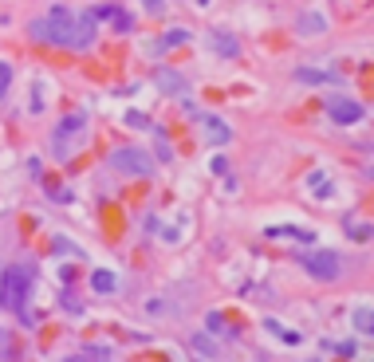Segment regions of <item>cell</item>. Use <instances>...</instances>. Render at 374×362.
<instances>
[{"instance_id": "6da1fadb", "label": "cell", "mask_w": 374, "mask_h": 362, "mask_svg": "<svg viewBox=\"0 0 374 362\" xmlns=\"http://www.w3.org/2000/svg\"><path fill=\"white\" fill-rule=\"evenodd\" d=\"M32 40L44 44H60L67 51H87L95 44V16H75L71 8L55 4L47 16H40L32 24Z\"/></svg>"}, {"instance_id": "7a4b0ae2", "label": "cell", "mask_w": 374, "mask_h": 362, "mask_svg": "<svg viewBox=\"0 0 374 362\" xmlns=\"http://www.w3.org/2000/svg\"><path fill=\"white\" fill-rule=\"evenodd\" d=\"M32 283H36V276H32V268H24V264H12V268L0 272V307H8L12 315H20L24 323H32V315H28Z\"/></svg>"}, {"instance_id": "3957f363", "label": "cell", "mask_w": 374, "mask_h": 362, "mask_svg": "<svg viewBox=\"0 0 374 362\" xmlns=\"http://www.w3.org/2000/svg\"><path fill=\"white\" fill-rule=\"evenodd\" d=\"M83 138H87V110L63 114L60 126L51 130V157H55V161H71L75 150L83 146Z\"/></svg>"}, {"instance_id": "277c9868", "label": "cell", "mask_w": 374, "mask_h": 362, "mask_svg": "<svg viewBox=\"0 0 374 362\" xmlns=\"http://www.w3.org/2000/svg\"><path fill=\"white\" fill-rule=\"evenodd\" d=\"M107 166L110 170H119V173H130V177H154V157L146 154L142 146H123V150H114V154L107 157Z\"/></svg>"}, {"instance_id": "5b68a950", "label": "cell", "mask_w": 374, "mask_h": 362, "mask_svg": "<svg viewBox=\"0 0 374 362\" xmlns=\"http://www.w3.org/2000/svg\"><path fill=\"white\" fill-rule=\"evenodd\" d=\"M299 264L312 272L315 280H339L343 276V260H339V252H331V248H315V252H303L299 256Z\"/></svg>"}, {"instance_id": "8992f818", "label": "cell", "mask_w": 374, "mask_h": 362, "mask_svg": "<svg viewBox=\"0 0 374 362\" xmlns=\"http://www.w3.org/2000/svg\"><path fill=\"white\" fill-rule=\"evenodd\" d=\"M327 114L335 118L339 126H355L366 118V107L355 103V99H327Z\"/></svg>"}, {"instance_id": "52a82bcc", "label": "cell", "mask_w": 374, "mask_h": 362, "mask_svg": "<svg viewBox=\"0 0 374 362\" xmlns=\"http://www.w3.org/2000/svg\"><path fill=\"white\" fill-rule=\"evenodd\" d=\"M197 118H201V130H205V138H209V146H229L233 142V126L221 122L217 114H197Z\"/></svg>"}, {"instance_id": "ba28073f", "label": "cell", "mask_w": 374, "mask_h": 362, "mask_svg": "<svg viewBox=\"0 0 374 362\" xmlns=\"http://www.w3.org/2000/svg\"><path fill=\"white\" fill-rule=\"evenodd\" d=\"M91 16H95V20H110L119 31H130V28H134V24H130V16H126L123 8H114V4H99Z\"/></svg>"}, {"instance_id": "9c48e42d", "label": "cell", "mask_w": 374, "mask_h": 362, "mask_svg": "<svg viewBox=\"0 0 374 362\" xmlns=\"http://www.w3.org/2000/svg\"><path fill=\"white\" fill-rule=\"evenodd\" d=\"M154 79H158V87H162L166 94H186V91H189V87H186V79L177 75V71H170V67H162V71H158Z\"/></svg>"}, {"instance_id": "30bf717a", "label": "cell", "mask_w": 374, "mask_h": 362, "mask_svg": "<svg viewBox=\"0 0 374 362\" xmlns=\"http://www.w3.org/2000/svg\"><path fill=\"white\" fill-rule=\"evenodd\" d=\"M213 47H217V55H225V60H233V55H240V44H236V36H229V31H213Z\"/></svg>"}, {"instance_id": "8fae6325", "label": "cell", "mask_w": 374, "mask_h": 362, "mask_svg": "<svg viewBox=\"0 0 374 362\" xmlns=\"http://www.w3.org/2000/svg\"><path fill=\"white\" fill-rule=\"evenodd\" d=\"M296 83H308V87H323V83H339L327 71H315V67H296Z\"/></svg>"}, {"instance_id": "7c38bea8", "label": "cell", "mask_w": 374, "mask_h": 362, "mask_svg": "<svg viewBox=\"0 0 374 362\" xmlns=\"http://www.w3.org/2000/svg\"><path fill=\"white\" fill-rule=\"evenodd\" d=\"M315 31H327V16L308 12L303 20H299V36H315Z\"/></svg>"}, {"instance_id": "4fadbf2b", "label": "cell", "mask_w": 374, "mask_h": 362, "mask_svg": "<svg viewBox=\"0 0 374 362\" xmlns=\"http://www.w3.org/2000/svg\"><path fill=\"white\" fill-rule=\"evenodd\" d=\"M268 236H292V240H315L308 229H292V224H272L268 229Z\"/></svg>"}, {"instance_id": "5bb4252c", "label": "cell", "mask_w": 374, "mask_h": 362, "mask_svg": "<svg viewBox=\"0 0 374 362\" xmlns=\"http://www.w3.org/2000/svg\"><path fill=\"white\" fill-rule=\"evenodd\" d=\"M264 327H268V331H276V335H280V343H299V339H303L296 327H280L276 319H264Z\"/></svg>"}, {"instance_id": "9a60e30c", "label": "cell", "mask_w": 374, "mask_h": 362, "mask_svg": "<svg viewBox=\"0 0 374 362\" xmlns=\"http://www.w3.org/2000/svg\"><path fill=\"white\" fill-rule=\"evenodd\" d=\"M355 331H359V335H371V331H374V315H371V307H366V303L355 311Z\"/></svg>"}, {"instance_id": "2e32d148", "label": "cell", "mask_w": 374, "mask_h": 362, "mask_svg": "<svg viewBox=\"0 0 374 362\" xmlns=\"http://www.w3.org/2000/svg\"><path fill=\"white\" fill-rule=\"evenodd\" d=\"M91 283H95V292H99V296H107V292H114V272H95Z\"/></svg>"}, {"instance_id": "e0dca14e", "label": "cell", "mask_w": 374, "mask_h": 362, "mask_svg": "<svg viewBox=\"0 0 374 362\" xmlns=\"http://www.w3.org/2000/svg\"><path fill=\"white\" fill-rule=\"evenodd\" d=\"M8 87H12V63H0V99L8 94Z\"/></svg>"}, {"instance_id": "ac0fdd59", "label": "cell", "mask_w": 374, "mask_h": 362, "mask_svg": "<svg viewBox=\"0 0 374 362\" xmlns=\"http://www.w3.org/2000/svg\"><path fill=\"white\" fill-rule=\"evenodd\" d=\"M186 40H189L186 31H170V36L162 40V47H177V44H186Z\"/></svg>"}, {"instance_id": "d6986e66", "label": "cell", "mask_w": 374, "mask_h": 362, "mask_svg": "<svg viewBox=\"0 0 374 362\" xmlns=\"http://www.w3.org/2000/svg\"><path fill=\"white\" fill-rule=\"evenodd\" d=\"M193 350H201V354H217V346H213V343H205L201 335L193 339Z\"/></svg>"}, {"instance_id": "ffe728a7", "label": "cell", "mask_w": 374, "mask_h": 362, "mask_svg": "<svg viewBox=\"0 0 374 362\" xmlns=\"http://www.w3.org/2000/svg\"><path fill=\"white\" fill-rule=\"evenodd\" d=\"M126 122H130V126H150V118L138 114V110H130V114H126Z\"/></svg>"}, {"instance_id": "44dd1931", "label": "cell", "mask_w": 374, "mask_h": 362, "mask_svg": "<svg viewBox=\"0 0 374 362\" xmlns=\"http://www.w3.org/2000/svg\"><path fill=\"white\" fill-rule=\"evenodd\" d=\"M142 8H146V12H162V8H166V0H142Z\"/></svg>"}, {"instance_id": "7402d4cb", "label": "cell", "mask_w": 374, "mask_h": 362, "mask_svg": "<svg viewBox=\"0 0 374 362\" xmlns=\"http://www.w3.org/2000/svg\"><path fill=\"white\" fill-rule=\"evenodd\" d=\"M197 4H201V8H205V4H209V0H197Z\"/></svg>"}]
</instances>
